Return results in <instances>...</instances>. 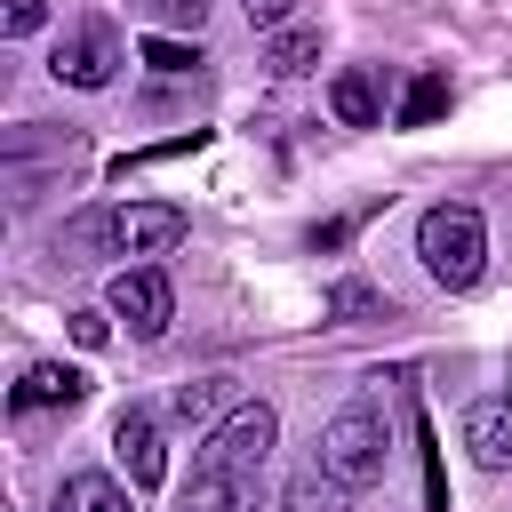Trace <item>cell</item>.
I'll use <instances>...</instances> for the list:
<instances>
[{"label":"cell","instance_id":"obj_4","mask_svg":"<svg viewBox=\"0 0 512 512\" xmlns=\"http://www.w3.org/2000/svg\"><path fill=\"white\" fill-rule=\"evenodd\" d=\"M104 312L128 320L136 344H152V336H168V320H176V288H168L160 264H120L112 288H104Z\"/></svg>","mask_w":512,"mask_h":512},{"label":"cell","instance_id":"obj_1","mask_svg":"<svg viewBox=\"0 0 512 512\" xmlns=\"http://www.w3.org/2000/svg\"><path fill=\"white\" fill-rule=\"evenodd\" d=\"M384 464H392V416L376 400H352V408H336L320 424V472L328 480L368 488V480H384Z\"/></svg>","mask_w":512,"mask_h":512},{"label":"cell","instance_id":"obj_15","mask_svg":"<svg viewBox=\"0 0 512 512\" xmlns=\"http://www.w3.org/2000/svg\"><path fill=\"white\" fill-rule=\"evenodd\" d=\"M288 512H352V488L328 480L320 464H304V472L288 480Z\"/></svg>","mask_w":512,"mask_h":512},{"label":"cell","instance_id":"obj_3","mask_svg":"<svg viewBox=\"0 0 512 512\" xmlns=\"http://www.w3.org/2000/svg\"><path fill=\"white\" fill-rule=\"evenodd\" d=\"M272 440H280V416H272V400H232V408L216 416V432L200 440V464H224V472L256 480V472L272 464Z\"/></svg>","mask_w":512,"mask_h":512},{"label":"cell","instance_id":"obj_19","mask_svg":"<svg viewBox=\"0 0 512 512\" xmlns=\"http://www.w3.org/2000/svg\"><path fill=\"white\" fill-rule=\"evenodd\" d=\"M144 64H152V72H192V64H200V48H184V40H160V32H152V40H144Z\"/></svg>","mask_w":512,"mask_h":512},{"label":"cell","instance_id":"obj_10","mask_svg":"<svg viewBox=\"0 0 512 512\" xmlns=\"http://www.w3.org/2000/svg\"><path fill=\"white\" fill-rule=\"evenodd\" d=\"M464 448L480 472H512V400H480L464 416Z\"/></svg>","mask_w":512,"mask_h":512},{"label":"cell","instance_id":"obj_22","mask_svg":"<svg viewBox=\"0 0 512 512\" xmlns=\"http://www.w3.org/2000/svg\"><path fill=\"white\" fill-rule=\"evenodd\" d=\"M240 8H248V24H264V32H280V16H288L296 0H240Z\"/></svg>","mask_w":512,"mask_h":512},{"label":"cell","instance_id":"obj_20","mask_svg":"<svg viewBox=\"0 0 512 512\" xmlns=\"http://www.w3.org/2000/svg\"><path fill=\"white\" fill-rule=\"evenodd\" d=\"M40 24H48V0H0V32H8V40L40 32Z\"/></svg>","mask_w":512,"mask_h":512},{"label":"cell","instance_id":"obj_21","mask_svg":"<svg viewBox=\"0 0 512 512\" xmlns=\"http://www.w3.org/2000/svg\"><path fill=\"white\" fill-rule=\"evenodd\" d=\"M104 336H112V312H72V344H88V352H96Z\"/></svg>","mask_w":512,"mask_h":512},{"label":"cell","instance_id":"obj_12","mask_svg":"<svg viewBox=\"0 0 512 512\" xmlns=\"http://www.w3.org/2000/svg\"><path fill=\"white\" fill-rule=\"evenodd\" d=\"M48 512H128V488H120L112 472H72Z\"/></svg>","mask_w":512,"mask_h":512},{"label":"cell","instance_id":"obj_9","mask_svg":"<svg viewBox=\"0 0 512 512\" xmlns=\"http://www.w3.org/2000/svg\"><path fill=\"white\" fill-rule=\"evenodd\" d=\"M176 512H256V480H240V472H224V464H192Z\"/></svg>","mask_w":512,"mask_h":512},{"label":"cell","instance_id":"obj_13","mask_svg":"<svg viewBox=\"0 0 512 512\" xmlns=\"http://www.w3.org/2000/svg\"><path fill=\"white\" fill-rule=\"evenodd\" d=\"M312 64H320V32H312V24H280V32L264 40V72L296 80V72H312Z\"/></svg>","mask_w":512,"mask_h":512},{"label":"cell","instance_id":"obj_18","mask_svg":"<svg viewBox=\"0 0 512 512\" xmlns=\"http://www.w3.org/2000/svg\"><path fill=\"white\" fill-rule=\"evenodd\" d=\"M208 408H224V376H192V384H176V416H184V424L208 416Z\"/></svg>","mask_w":512,"mask_h":512},{"label":"cell","instance_id":"obj_11","mask_svg":"<svg viewBox=\"0 0 512 512\" xmlns=\"http://www.w3.org/2000/svg\"><path fill=\"white\" fill-rule=\"evenodd\" d=\"M56 248L72 256V264H96V256H120V208H80L64 232H56Z\"/></svg>","mask_w":512,"mask_h":512},{"label":"cell","instance_id":"obj_5","mask_svg":"<svg viewBox=\"0 0 512 512\" xmlns=\"http://www.w3.org/2000/svg\"><path fill=\"white\" fill-rule=\"evenodd\" d=\"M48 72H56L64 88H104V80L120 72V32H112V24H72V32L48 48Z\"/></svg>","mask_w":512,"mask_h":512},{"label":"cell","instance_id":"obj_8","mask_svg":"<svg viewBox=\"0 0 512 512\" xmlns=\"http://www.w3.org/2000/svg\"><path fill=\"white\" fill-rule=\"evenodd\" d=\"M112 448H120V464H128V480H136V488H160V480H168V448H160V424H152L144 408H128V416H120Z\"/></svg>","mask_w":512,"mask_h":512},{"label":"cell","instance_id":"obj_16","mask_svg":"<svg viewBox=\"0 0 512 512\" xmlns=\"http://www.w3.org/2000/svg\"><path fill=\"white\" fill-rule=\"evenodd\" d=\"M440 112H448V72H416L400 96V128H432Z\"/></svg>","mask_w":512,"mask_h":512},{"label":"cell","instance_id":"obj_14","mask_svg":"<svg viewBox=\"0 0 512 512\" xmlns=\"http://www.w3.org/2000/svg\"><path fill=\"white\" fill-rule=\"evenodd\" d=\"M328 112H336L344 128H376V80H368V72H336V80H328Z\"/></svg>","mask_w":512,"mask_h":512},{"label":"cell","instance_id":"obj_17","mask_svg":"<svg viewBox=\"0 0 512 512\" xmlns=\"http://www.w3.org/2000/svg\"><path fill=\"white\" fill-rule=\"evenodd\" d=\"M328 312H336V320H368V312H384V296L360 288V280H336V288H328Z\"/></svg>","mask_w":512,"mask_h":512},{"label":"cell","instance_id":"obj_6","mask_svg":"<svg viewBox=\"0 0 512 512\" xmlns=\"http://www.w3.org/2000/svg\"><path fill=\"white\" fill-rule=\"evenodd\" d=\"M80 400H88V376H80V368H64V360H32V368L16 376V392H8V408H16V416L80 408Z\"/></svg>","mask_w":512,"mask_h":512},{"label":"cell","instance_id":"obj_2","mask_svg":"<svg viewBox=\"0 0 512 512\" xmlns=\"http://www.w3.org/2000/svg\"><path fill=\"white\" fill-rule=\"evenodd\" d=\"M416 256H424V272H432L440 288H472L480 264H488V224H480V208H464V200L424 208V224H416Z\"/></svg>","mask_w":512,"mask_h":512},{"label":"cell","instance_id":"obj_7","mask_svg":"<svg viewBox=\"0 0 512 512\" xmlns=\"http://www.w3.org/2000/svg\"><path fill=\"white\" fill-rule=\"evenodd\" d=\"M184 240V208L168 200H128L120 208V256H168Z\"/></svg>","mask_w":512,"mask_h":512}]
</instances>
